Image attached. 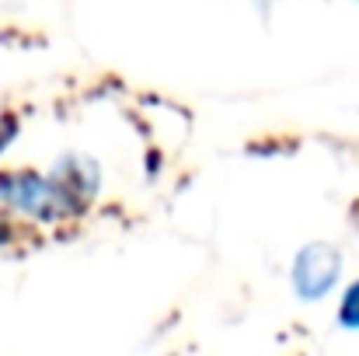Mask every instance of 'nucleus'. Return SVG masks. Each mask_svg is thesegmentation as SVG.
I'll return each instance as SVG.
<instances>
[{
  "label": "nucleus",
  "mask_w": 359,
  "mask_h": 356,
  "mask_svg": "<svg viewBox=\"0 0 359 356\" xmlns=\"http://www.w3.org/2000/svg\"><path fill=\"white\" fill-rule=\"evenodd\" d=\"M342 251L328 241H311L297 251L293 258V269H290V283H293V294L304 301V304H318L325 301L339 279H342Z\"/></svg>",
  "instance_id": "obj_2"
},
{
  "label": "nucleus",
  "mask_w": 359,
  "mask_h": 356,
  "mask_svg": "<svg viewBox=\"0 0 359 356\" xmlns=\"http://www.w3.org/2000/svg\"><path fill=\"white\" fill-rule=\"evenodd\" d=\"M53 175H56L84 206H91V199H95L98 189H102V168H98V161L88 157V154H63V157L53 164Z\"/></svg>",
  "instance_id": "obj_3"
},
{
  "label": "nucleus",
  "mask_w": 359,
  "mask_h": 356,
  "mask_svg": "<svg viewBox=\"0 0 359 356\" xmlns=\"http://www.w3.org/2000/svg\"><path fill=\"white\" fill-rule=\"evenodd\" d=\"M339 325L349 329V332H359V279L349 283V290L342 294V304H339Z\"/></svg>",
  "instance_id": "obj_4"
},
{
  "label": "nucleus",
  "mask_w": 359,
  "mask_h": 356,
  "mask_svg": "<svg viewBox=\"0 0 359 356\" xmlns=\"http://www.w3.org/2000/svg\"><path fill=\"white\" fill-rule=\"evenodd\" d=\"M0 206L25 220H39V224L74 220L88 210L53 171L39 175L32 168L0 171Z\"/></svg>",
  "instance_id": "obj_1"
}]
</instances>
